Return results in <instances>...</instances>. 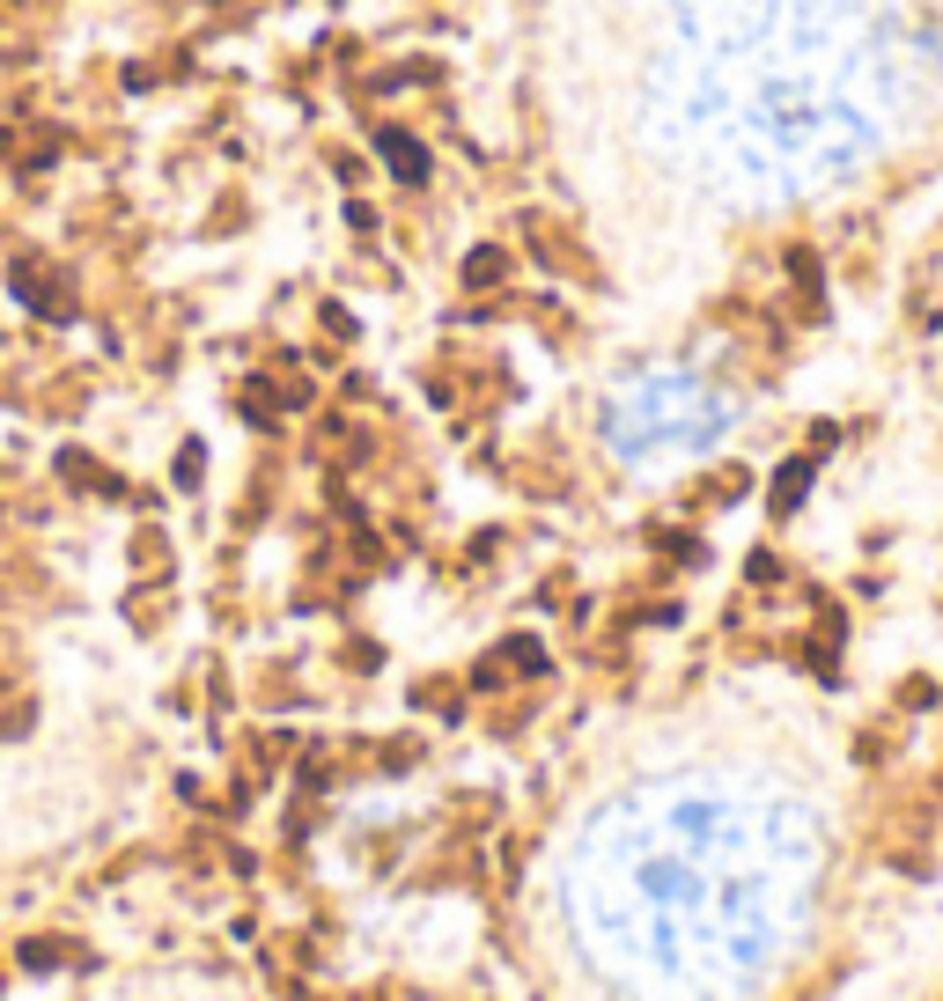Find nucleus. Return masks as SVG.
<instances>
[{
	"mask_svg": "<svg viewBox=\"0 0 943 1001\" xmlns=\"http://www.w3.org/2000/svg\"><path fill=\"white\" fill-rule=\"evenodd\" d=\"M376 147H384V163H391L398 185H428V147H421V141H406L398 125H384V133H376Z\"/></svg>",
	"mask_w": 943,
	"mask_h": 1001,
	"instance_id": "2",
	"label": "nucleus"
},
{
	"mask_svg": "<svg viewBox=\"0 0 943 1001\" xmlns=\"http://www.w3.org/2000/svg\"><path fill=\"white\" fill-rule=\"evenodd\" d=\"M501 273H509L501 251H472L465 258V288H501Z\"/></svg>",
	"mask_w": 943,
	"mask_h": 1001,
	"instance_id": "3",
	"label": "nucleus"
},
{
	"mask_svg": "<svg viewBox=\"0 0 943 1001\" xmlns=\"http://www.w3.org/2000/svg\"><path fill=\"white\" fill-rule=\"evenodd\" d=\"M15 294H23L37 318H75V288H67L45 258H23V266H15Z\"/></svg>",
	"mask_w": 943,
	"mask_h": 1001,
	"instance_id": "1",
	"label": "nucleus"
}]
</instances>
